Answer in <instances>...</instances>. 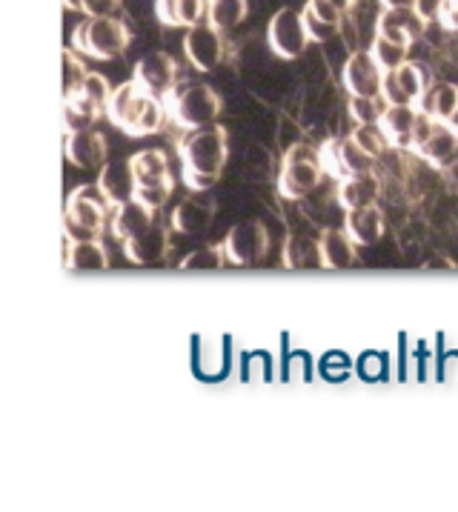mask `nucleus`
Returning <instances> with one entry per match:
<instances>
[{"label": "nucleus", "instance_id": "obj_44", "mask_svg": "<svg viewBox=\"0 0 458 512\" xmlns=\"http://www.w3.org/2000/svg\"><path fill=\"white\" fill-rule=\"evenodd\" d=\"M447 123H450L453 129H458V109H456V112H453V118H450V121H447Z\"/></svg>", "mask_w": 458, "mask_h": 512}, {"label": "nucleus", "instance_id": "obj_4", "mask_svg": "<svg viewBox=\"0 0 458 512\" xmlns=\"http://www.w3.org/2000/svg\"><path fill=\"white\" fill-rule=\"evenodd\" d=\"M132 41L129 29L121 18H89L72 32V49L84 52L92 61H115L126 52Z\"/></svg>", "mask_w": 458, "mask_h": 512}, {"label": "nucleus", "instance_id": "obj_42", "mask_svg": "<svg viewBox=\"0 0 458 512\" xmlns=\"http://www.w3.org/2000/svg\"><path fill=\"white\" fill-rule=\"evenodd\" d=\"M327 3H330V6H335V9H338L341 15H347V12L353 9L358 0H327Z\"/></svg>", "mask_w": 458, "mask_h": 512}, {"label": "nucleus", "instance_id": "obj_37", "mask_svg": "<svg viewBox=\"0 0 458 512\" xmlns=\"http://www.w3.org/2000/svg\"><path fill=\"white\" fill-rule=\"evenodd\" d=\"M301 12H304V26H307V35H310V41L327 43V41H333L335 35H338V29H341V26L321 21V18H315L313 12H307V9H301Z\"/></svg>", "mask_w": 458, "mask_h": 512}, {"label": "nucleus", "instance_id": "obj_18", "mask_svg": "<svg viewBox=\"0 0 458 512\" xmlns=\"http://www.w3.org/2000/svg\"><path fill=\"white\" fill-rule=\"evenodd\" d=\"M418 158H424L436 169H450L458 164V129H453L447 121H436L427 141L418 146Z\"/></svg>", "mask_w": 458, "mask_h": 512}, {"label": "nucleus", "instance_id": "obj_1", "mask_svg": "<svg viewBox=\"0 0 458 512\" xmlns=\"http://www.w3.org/2000/svg\"><path fill=\"white\" fill-rule=\"evenodd\" d=\"M229 155V135L224 126L212 123L204 129L189 132L187 138L178 144V158H181V172L184 184L195 192H204L209 186L218 184Z\"/></svg>", "mask_w": 458, "mask_h": 512}, {"label": "nucleus", "instance_id": "obj_17", "mask_svg": "<svg viewBox=\"0 0 458 512\" xmlns=\"http://www.w3.org/2000/svg\"><path fill=\"white\" fill-rule=\"evenodd\" d=\"M155 224H158V221H155V209H152V206H146L144 201H138V198H132V201H126V204L112 209L109 232L124 244V241H129V238L144 235L146 229H152Z\"/></svg>", "mask_w": 458, "mask_h": 512}, {"label": "nucleus", "instance_id": "obj_23", "mask_svg": "<svg viewBox=\"0 0 458 512\" xmlns=\"http://www.w3.org/2000/svg\"><path fill=\"white\" fill-rule=\"evenodd\" d=\"M209 0H155V18L164 26H198L207 21Z\"/></svg>", "mask_w": 458, "mask_h": 512}, {"label": "nucleus", "instance_id": "obj_40", "mask_svg": "<svg viewBox=\"0 0 458 512\" xmlns=\"http://www.w3.org/2000/svg\"><path fill=\"white\" fill-rule=\"evenodd\" d=\"M441 3H444V0H416V6H413V9H416V12L421 15V18H424V21L430 23V21H438Z\"/></svg>", "mask_w": 458, "mask_h": 512}, {"label": "nucleus", "instance_id": "obj_7", "mask_svg": "<svg viewBox=\"0 0 458 512\" xmlns=\"http://www.w3.org/2000/svg\"><path fill=\"white\" fill-rule=\"evenodd\" d=\"M227 264L232 267H252L258 261H264L267 249H270V232L261 221H241L227 232V238L221 241Z\"/></svg>", "mask_w": 458, "mask_h": 512}, {"label": "nucleus", "instance_id": "obj_26", "mask_svg": "<svg viewBox=\"0 0 458 512\" xmlns=\"http://www.w3.org/2000/svg\"><path fill=\"white\" fill-rule=\"evenodd\" d=\"M416 109L427 118H436V121H450L453 112L458 109V86L447 81H433L427 86V92L418 98Z\"/></svg>", "mask_w": 458, "mask_h": 512}, {"label": "nucleus", "instance_id": "obj_14", "mask_svg": "<svg viewBox=\"0 0 458 512\" xmlns=\"http://www.w3.org/2000/svg\"><path fill=\"white\" fill-rule=\"evenodd\" d=\"M424 32H427V21L418 15L413 6H407V9H384L378 15V21H375V35L404 43V46H413L416 41H421Z\"/></svg>", "mask_w": 458, "mask_h": 512}, {"label": "nucleus", "instance_id": "obj_31", "mask_svg": "<svg viewBox=\"0 0 458 512\" xmlns=\"http://www.w3.org/2000/svg\"><path fill=\"white\" fill-rule=\"evenodd\" d=\"M244 18H247V0H209L207 21L215 29L229 32V29H235Z\"/></svg>", "mask_w": 458, "mask_h": 512}, {"label": "nucleus", "instance_id": "obj_11", "mask_svg": "<svg viewBox=\"0 0 458 512\" xmlns=\"http://www.w3.org/2000/svg\"><path fill=\"white\" fill-rule=\"evenodd\" d=\"M373 161L364 149H358L353 138H333L321 146V164L324 172L335 175L338 181L350 178V175H364L373 172Z\"/></svg>", "mask_w": 458, "mask_h": 512}, {"label": "nucleus", "instance_id": "obj_3", "mask_svg": "<svg viewBox=\"0 0 458 512\" xmlns=\"http://www.w3.org/2000/svg\"><path fill=\"white\" fill-rule=\"evenodd\" d=\"M164 106H167V115L175 126L195 132V129H204L218 121L221 95L207 83H184L169 92L164 98Z\"/></svg>", "mask_w": 458, "mask_h": 512}, {"label": "nucleus", "instance_id": "obj_35", "mask_svg": "<svg viewBox=\"0 0 458 512\" xmlns=\"http://www.w3.org/2000/svg\"><path fill=\"white\" fill-rule=\"evenodd\" d=\"M227 264V255H224V246H204V249H195L189 252L187 258L181 261V269L187 272H212V269H221Z\"/></svg>", "mask_w": 458, "mask_h": 512}, {"label": "nucleus", "instance_id": "obj_10", "mask_svg": "<svg viewBox=\"0 0 458 512\" xmlns=\"http://www.w3.org/2000/svg\"><path fill=\"white\" fill-rule=\"evenodd\" d=\"M184 52L198 72H215L224 61V32L209 21L189 26L184 35Z\"/></svg>", "mask_w": 458, "mask_h": 512}, {"label": "nucleus", "instance_id": "obj_6", "mask_svg": "<svg viewBox=\"0 0 458 512\" xmlns=\"http://www.w3.org/2000/svg\"><path fill=\"white\" fill-rule=\"evenodd\" d=\"M267 43H270L272 55L284 58V61H295L307 52L310 46V35L304 26V12L284 6L270 18L267 26Z\"/></svg>", "mask_w": 458, "mask_h": 512}, {"label": "nucleus", "instance_id": "obj_24", "mask_svg": "<svg viewBox=\"0 0 458 512\" xmlns=\"http://www.w3.org/2000/svg\"><path fill=\"white\" fill-rule=\"evenodd\" d=\"M321 249V267L324 269H350L355 264V241L344 229H324L318 238Z\"/></svg>", "mask_w": 458, "mask_h": 512}, {"label": "nucleus", "instance_id": "obj_33", "mask_svg": "<svg viewBox=\"0 0 458 512\" xmlns=\"http://www.w3.org/2000/svg\"><path fill=\"white\" fill-rule=\"evenodd\" d=\"M370 55L375 58V63L384 69V72H390V69H398L401 63H407L410 58V46H404V43L390 41V38H381V35H375L373 46H370Z\"/></svg>", "mask_w": 458, "mask_h": 512}, {"label": "nucleus", "instance_id": "obj_9", "mask_svg": "<svg viewBox=\"0 0 458 512\" xmlns=\"http://www.w3.org/2000/svg\"><path fill=\"white\" fill-rule=\"evenodd\" d=\"M132 81L138 83L146 95L164 101L169 92L178 86V63L169 52H146L132 69Z\"/></svg>", "mask_w": 458, "mask_h": 512}, {"label": "nucleus", "instance_id": "obj_27", "mask_svg": "<svg viewBox=\"0 0 458 512\" xmlns=\"http://www.w3.org/2000/svg\"><path fill=\"white\" fill-rule=\"evenodd\" d=\"M416 106H384V115H381V129L387 132L390 144L398 149H410L413 144V132H416L418 123Z\"/></svg>", "mask_w": 458, "mask_h": 512}, {"label": "nucleus", "instance_id": "obj_38", "mask_svg": "<svg viewBox=\"0 0 458 512\" xmlns=\"http://www.w3.org/2000/svg\"><path fill=\"white\" fill-rule=\"evenodd\" d=\"M121 0H84L81 12H86L89 18H112L118 12Z\"/></svg>", "mask_w": 458, "mask_h": 512}, {"label": "nucleus", "instance_id": "obj_32", "mask_svg": "<svg viewBox=\"0 0 458 512\" xmlns=\"http://www.w3.org/2000/svg\"><path fill=\"white\" fill-rule=\"evenodd\" d=\"M350 138H353L358 149H364L370 158H381L387 149H390V138H387V132L381 129V123H355V129L350 132Z\"/></svg>", "mask_w": 458, "mask_h": 512}, {"label": "nucleus", "instance_id": "obj_13", "mask_svg": "<svg viewBox=\"0 0 458 512\" xmlns=\"http://www.w3.org/2000/svg\"><path fill=\"white\" fill-rule=\"evenodd\" d=\"M152 101V95H146L144 89L135 81H126L112 89L109 103H106V121H112L121 132H129L135 121L144 115L146 103Z\"/></svg>", "mask_w": 458, "mask_h": 512}, {"label": "nucleus", "instance_id": "obj_16", "mask_svg": "<svg viewBox=\"0 0 458 512\" xmlns=\"http://www.w3.org/2000/svg\"><path fill=\"white\" fill-rule=\"evenodd\" d=\"M172 252V235H169L167 226L155 224L152 229H146L144 235L138 238H129L124 241V255L138 264V267H155V264H164L167 255Z\"/></svg>", "mask_w": 458, "mask_h": 512}, {"label": "nucleus", "instance_id": "obj_8", "mask_svg": "<svg viewBox=\"0 0 458 512\" xmlns=\"http://www.w3.org/2000/svg\"><path fill=\"white\" fill-rule=\"evenodd\" d=\"M430 83H433V78H430V72L421 63H401L398 69L384 72L381 101L387 103V106H416L418 98L427 92Z\"/></svg>", "mask_w": 458, "mask_h": 512}, {"label": "nucleus", "instance_id": "obj_30", "mask_svg": "<svg viewBox=\"0 0 458 512\" xmlns=\"http://www.w3.org/2000/svg\"><path fill=\"white\" fill-rule=\"evenodd\" d=\"M284 267H321V249H318V241L307 238V235H292V238H287V244H284Z\"/></svg>", "mask_w": 458, "mask_h": 512}, {"label": "nucleus", "instance_id": "obj_34", "mask_svg": "<svg viewBox=\"0 0 458 512\" xmlns=\"http://www.w3.org/2000/svg\"><path fill=\"white\" fill-rule=\"evenodd\" d=\"M61 63H63V101L66 98H72L81 86H84V81L89 78V72H86L84 61L75 55V49H63L61 52Z\"/></svg>", "mask_w": 458, "mask_h": 512}, {"label": "nucleus", "instance_id": "obj_36", "mask_svg": "<svg viewBox=\"0 0 458 512\" xmlns=\"http://www.w3.org/2000/svg\"><path fill=\"white\" fill-rule=\"evenodd\" d=\"M384 106L381 98H350L347 103V112L355 123H378L384 115Z\"/></svg>", "mask_w": 458, "mask_h": 512}, {"label": "nucleus", "instance_id": "obj_25", "mask_svg": "<svg viewBox=\"0 0 458 512\" xmlns=\"http://www.w3.org/2000/svg\"><path fill=\"white\" fill-rule=\"evenodd\" d=\"M63 267L69 272H104L109 267V255L98 238L95 241H66Z\"/></svg>", "mask_w": 458, "mask_h": 512}, {"label": "nucleus", "instance_id": "obj_5", "mask_svg": "<svg viewBox=\"0 0 458 512\" xmlns=\"http://www.w3.org/2000/svg\"><path fill=\"white\" fill-rule=\"evenodd\" d=\"M324 178V164H321V149L310 144H295L284 155L281 175H278V192L290 201H301L313 195Z\"/></svg>", "mask_w": 458, "mask_h": 512}, {"label": "nucleus", "instance_id": "obj_29", "mask_svg": "<svg viewBox=\"0 0 458 512\" xmlns=\"http://www.w3.org/2000/svg\"><path fill=\"white\" fill-rule=\"evenodd\" d=\"M169 224H172L175 232H181V235H201L212 224V206L189 198V201H184V204H178L172 209Z\"/></svg>", "mask_w": 458, "mask_h": 512}, {"label": "nucleus", "instance_id": "obj_41", "mask_svg": "<svg viewBox=\"0 0 458 512\" xmlns=\"http://www.w3.org/2000/svg\"><path fill=\"white\" fill-rule=\"evenodd\" d=\"M384 9H407V6H416V0H381Z\"/></svg>", "mask_w": 458, "mask_h": 512}, {"label": "nucleus", "instance_id": "obj_43", "mask_svg": "<svg viewBox=\"0 0 458 512\" xmlns=\"http://www.w3.org/2000/svg\"><path fill=\"white\" fill-rule=\"evenodd\" d=\"M81 3H84V0H63L66 9H78V12H81Z\"/></svg>", "mask_w": 458, "mask_h": 512}, {"label": "nucleus", "instance_id": "obj_28", "mask_svg": "<svg viewBox=\"0 0 458 512\" xmlns=\"http://www.w3.org/2000/svg\"><path fill=\"white\" fill-rule=\"evenodd\" d=\"M381 184L373 172L364 175H350L344 181H338V204L344 209H361V206H373L378 201Z\"/></svg>", "mask_w": 458, "mask_h": 512}, {"label": "nucleus", "instance_id": "obj_20", "mask_svg": "<svg viewBox=\"0 0 458 512\" xmlns=\"http://www.w3.org/2000/svg\"><path fill=\"white\" fill-rule=\"evenodd\" d=\"M129 166L135 172V184L138 189L144 186H161V184H175L172 172H169V158L167 152L161 149H141L129 158ZM135 189V192H138Z\"/></svg>", "mask_w": 458, "mask_h": 512}, {"label": "nucleus", "instance_id": "obj_21", "mask_svg": "<svg viewBox=\"0 0 458 512\" xmlns=\"http://www.w3.org/2000/svg\"><path fill=\"white\" fill-rule=\"evenodd\" d=\"M344 232L355 241V246H373L384 235V215L378 206H361V209H347L344 215Z\"/></svg>", "mask_w": 458, "mask_h": 512}, {"label": "nucleus", "instance_id": "obj_2", "mask_svg": "<svg viewBox=\"0 0 458 512\" xmlns=\"http://www.w3.org/2000/svg\"><path fill=\"white\" fill-rule=\"evenodd\" d=\"M109 201L98 184L78 186L75 192H69L66 206H63V235L66 241H95L101 238L106 226H109Z\"/></svg>", "mask_w": 458, "mask_h": 512}, {"label": "nucleus", "instance_id": "obj_12", "mask_svg": "<svg viewBox=\"0 0 458 512\" xmlns=\"http://www.w3.org/2000/svg\"><path fill=\"white\" fill-rule=\"evenodd\" d=\"M341 81H344V89L350 92V98H381L384 69L375 63L370 52H353L344 63Z\"/></svg>", "mask_w": 458, "mask_h": 512}, {"label": "nucleus", "instance_id": "obj_22", "mask_svg": "<svg viewBox=\"0 0 458 512\" xmlns=\"http://www.w3.org/2000/svg\"><path fill=\"white\" fill-rule=\"evenodd\" d=\"M98 189L104 192V198L112 206H121L126 201L135 198V172L129 161H121V164H106L101 166V175H98Z\"/></svg>", "mask_w": 458, "mask_h": 512}, {"label": "nucleus", "instance_id": "obj_15", "mask_svg": "<svg viewBox=\"0 0 458 512\" xmlns=\"http://www.w3.org/2000/svg\"><path fill=\"white\" fill-rule=\"evenodd\" d=\"M106 135H101L98 129H84V132H69L63 141V155L66 161L78 169H98L106 166Z\"/></svg>", "mask_w": 458, "mask_h": 512}, {"label": "nucleus", "instance_id": "obj_39", "mask_svg": "<svg viewBox=\"0 0 458 512\" xmlns=\"http://www.w3.org/2000/svg\"><path fill=\"white\" fill-rule=\"evenodd\" d=\"M438 23H441L447 32H458V0H444V3H441Z\"/></svg>", "mask_w": 458, "mask_h": 512}, {"label": "nucleus", "instance_id": "obj_19", "mask_svg": "<svg viewBox=\"0 0 458 512\" xmlns=\"http://www.w3.org/2000/svg\"><path fill=\"white\" fill-rule=\"evenodd\" d=\"M109 95H112V86L106 83L104 75L89 72V78L84 81V86H81L72 98H66L63 106H72V109H78V112L89 115L92 121H101V118H106V103H109Z\"/></svg>", "mask_w": 458, "mask_h": 512}]
</instances>
